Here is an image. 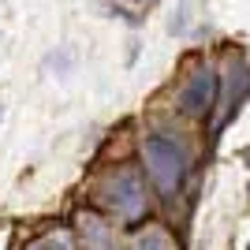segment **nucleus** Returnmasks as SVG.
Here are the masks:
<instances>
[{"label":"nucleus","mask_w":250,"mask_h":250,"mask_svg":"<svg viewBox=\"0 0 250 250\" xmlns=\"http://www.w3.org/2000/svg\"><path fill=\"white\" fill-rule=\"evenodd\" d=\"M75 228H79V239H83L86 250H112V243H116V228L108 224V217L79 213V217H75Z\"/></svg>","instance_id":"39448f33"},{"label":"nucleus","mask_w":250,"mask_h":250,"mask_svg":"<svg viewBox=\"0 0 250 250\" xmlns=\"http://www.w3.org/2000/svg\"><path fill=\"white\" fill-rule=\"evenodd\" d=\"M94 206L116 224H142L149 217V187L138 165H112L94 179Z\"/></svg>","instance_id":"f03ea898"},{"label":"nucleus","mask_w":250,"mask_h":250,"mask_svg":"<svg viewBox=\"0 0 250 250\" xmlns=\"http://www.w3.org/2000/svg\"><path fill=\"white\" fill-rule=\"evenodd\" d=\"M22 250H75V235L63 231V228H49V231H42L38 239H30Z\"/></svg>","instance_id":"0eeeda50"},{"label":"nucleus","mask_w":250,"mask_h":250,"mask_svg":"<svg viewBox=\"0 0 250 250\" xmlns=\"http://www.w3.org/2000/svg\"><path fill=\"white\" fill-rule=\"evenodd\" d=\"M135 4H146V0H135Z\"/></svg>","instance_id":"6e6552de"},{"label":"nucleus","mask_w":250,"mask_h":250,"mask_svg":"<svg viewBox=\"0 0 250 250\" xmlns=\"http://www.w3.org/2000/svg\"><path fill=\"white\" fill-rule=\"evenodd\" d=\"M243 97H247V56H231V63H228V79H224V94L217 90V101L213 104H220V112H217V127H224L231 120V116L239 112V104H243Z\"/></svg>","instance_id":"20e7f679"},{"label":"nucleus","mask_w":250,"mask_h":250,"mask_svg":"<svg viewBox=\"0 0 250 250\" xmlns=\"http://www.w3.org/2000/svg\"><path fill=\"white\" fill-rule=\"evenodd\" d=\"M138 172L157 198L176 202L190 172V149L172 131H146L138 142Z\"/></svg>","instance_id":"f257e3e1"},{"label":"nucleus","mask_w":250,"mask_h":250,"mask_svg":"<svg viewBox=\"0 0 250 250\" xmlns=\"http://www.w3.org/2000/svg\"><path fill=\"white\" fill-rule=\"evenodd\" d=\"M217 90H220V75L213 71V63H198L179 86V112L190 120H206L213 112Z\"/></svg>","instance_id":"7ed1b4c3"},{"label":"nucleus","mask_w":250,"mask_h":250,"mask_svg":"<svg viewBox=\"0 0 250 250\" xmlns=\"http://www.w3.org/2000/svg\"><path fill=\"white\" fill-rule=\"evenodd\" d=\"M135 250H179L176 235L161 224H146V228L135 235Z\"/></svg>","instance_id":"423d86ee"}]
</instances>
